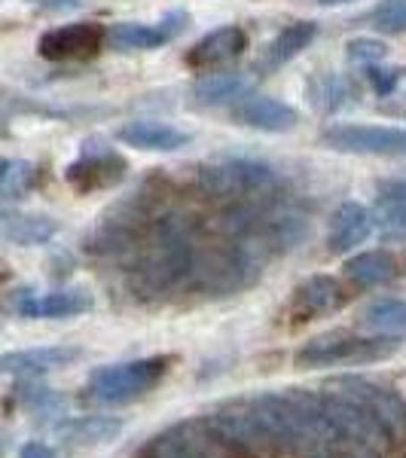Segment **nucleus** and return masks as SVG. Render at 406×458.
I'll return each mask as SVG.
<instances>
[{
	"label": "nucleus",
	"mask_w": 406,
	"mask_h": 458,
	"mask_svg": "<svg viewBox=\"0 0 406 458\" xmlns=\"http://www.w3.org/2000/svg\"><path fill=\"white\" fill-rule=\"evenodd\" d=\"M250 80L241 77V73H211V77H202L193 86V95L202 105L220 107V105H239L248 95Z\"/></svg>",
	"instance_id": "23"
},
{
	"label": "nucleus",
	"mask_w": 406,
	"mask_h": 458,
	"mask_svg": "<svg viewBox=\"0 0 406 458\" xmlns=\"http://www.w3.org/2000/svg\"><path fill=\"white\" fill-rule=\"evenodd\" d=\"M364 327L376 330V334H406V302L376 300L364 312Z\"/></svg>",
	"instance_id": "24"
},
{
	"label": "nucleus",
	"mask_w": 406,
	"mask_h": 458,
	"mask_svg": "<svg viewBox=\"0 0 406 458\" xmlns=\"http://www.w3.org/2000/svg\"><path fill=\"white\" fill-rule=\"evenodd\" d=\"M370 214L385 239H406V181L379 183V196Z\"/></svg>",
	"instance_id": "19"
},
{
	"label": "nucleus",
	"mask_w": 406,
	"mask_h": 458,
	"mask_svg": "<svg viewBox=\"0 0 406 458\" xmlns=\"http://www.w3.org/2000/svg\"><path fill=\"white\" fill-rule=\"evenodd\" d=\"M235 123L248 125V129L260 131H291L300 123V114L284 101L266 98V95H254V98H241L233 110Z\"/></svg>",
	"instance_id": "15"
},
{
	"label": "nucleus",
	"mask_w": 406,
	"mask_h": 458,
	"mask_svg": "<svg viewBox=\"0 0 406 458\" xmlns=\"http://www.w3.org/2000/svg\"><path fill=\"white\" fill-rule=\"evenodd\" d=\"M370 233H373V214L358 202H345L334 214V224H330L327 233L330 254H345V250L364 245Z\"/></svg>",
	"instance_id": "17"
},
{
	"label": "nucleus",
	"mask_w": 406,
	"mask_h": 458,
	"mask_svg": "<svg viewBox=\"0 0 406 458\" xmlns=\"http://www.w3.org/2000/svg\"><path fill=\"white\" fill-rule=\"evenodd\" d=\"M58 233V224L53 217H43V214H21L13 208L0 205V239L13 242V245L31 248L43 245Z\"/></svg>",
	"instance_id": "18"
},
{
	"label": "nucleus",
	"mask_w": 406,
	"mask_h": 458,
	"mask_svg": "<svg viewBox=\"0 0 406 458\" xmlns=\"http://www.w3.org/2000/svg\"><path fill=\"white\" fill-rule=\"evenodd\" d=\"M343 302H345V291H343V284H339L336 278L312 276L309 282H302L297 291H293L291 315L300 318V321H309V318L336 312Z\"/></svg>",
	"instance_id": "14"
},
{
	"label": "nucleus",
	"mask_w": 406,
	"mask_h": 458,
	"mask_svg": "<svg viewBox=\"0 0 406 458\" xmlns=\"http://www.w3.org/2000/svg\"><path fill=\"white\" fill-rule=\"evenodd\" d=\"M141 458H233V446L208 419H187L156 434Z\"/></svg>",
	"instance_id": "3"
},
{
	"label": "nucleus",
	"mask_w": 406,
	"mask_h": 458,
	"mask_svg": "<svg viewBox=\"0 0 406 458\" xmlns=\"http://www.w3.org/2000/svg\"><path fill=\"white\" fill-rule=\"evenodd\" d=\"M19 458H58V455H55L53 446H47V443L31 440V443H25V446H21Z\"/></svg>",
	"instance_id": "32"
},
{
	"label": "nucleus",
	"mask_w": 406,
	"mask_h": 458,
	"mask_svg": "<svg viewBox=\"0 0 406 458\" xmlns=\"http://www.w3.org/2000/svg\"><path fill=\"white\" fill-rule=\"evenodd\" d=\"M401 339L376 336L364 339L354 336L349 330H334V334L315 336L309 345L297 352V367L309 370V367H334V364H373V360H385L397 352Z\"/></svg>",
	"instance_id": "2"
},
{
	"label": "nucleus",
	"mask_w": 406,
	"mask_h": 458,
	"mask_svg": "<svg viewBox=\"0 0 406 458\" xmlns=\"http://www.w3.org/2000/svg\"><path fill=\"white\" fill-rule=\"evenodd\" d=\"M321 144L336 153L403 159L406 129H394V125H330L321 131Z\"/></svg>",
	"instance_id": "4"
},
{
	"label": "nucleus",
	"mask_w": 406,
	"mask_h": 458,
	"mask_svg": "<svg viewBox=\"0 0 406 458\" xmlns=\"http://www.w3.org/2000/svg\"><path fill=\"white\" fill-rule=\"evenodd\" d=\"M315 37H318V25H315V21H293V25H287L284 31L269 43V49H266L263 68H282L284 62L297 58Z\"/></svg>",
	"instance_id": "22"
},
{
	"label": "nucleus",
	"mask_w": 406,
	"mask_h": 458,
	"mask_svg": "<svg viewBox=\"0 0 406 458\" xmlns=\"http://www.w3.org/2000/svg\"><path fill=\"white\" fill-rule=\"evenodd\" d=\"M327 388L351 397L358 406H364L376 422H382V428L391 437L406 431V401L394 388L382 386L376 379H367V376H336V379L327 382Z\"/></svg>",
	"instance_id": "5"
},
{
	"label": "nucleus",
	"mask_w": 406,
	"mask_h": 458,
	"mask_svg": "<svg viewBox=\"0 0 406 458\" xmlns=\"http://www.w3.org/2000/svg\"><path fill=\"white\" fill-rule=\"evenodd\" d=\"M190 16L187 13H168L165 19L156 21V25H144V21H123V25H114L107 31V43L120 53H138V49H153L162 47V43L174 40L177 34L187 28Z\"/></svg>",
	"instance_id": "9"
},
{
	"label": "nucleus",
	"mask_w": 406,
	"mask_h": 458,
	"mask_svg": "<svg viewBox=\"0 0 406 458\" xmlns=\"http://www.w3.org/2000/svg\"><path fill=\"white\" fill-rule=\"evenodd\" d=\"M345 55H349L351 64H379L385 62L388 47L382 40H373V37H354V40L345 43Z\"/></svg>",
	"instance_id": "27"
},
{
	"label": "nucleus",
	"mask_w": 406,
	"mask_h": 458,
	"mask_svg": "<svg viewBox=\"0 0 406 458\" xmlns=\"http://www.w3.org/2000/svg\"><path fill=\"white\" fill-rule=\"evenodd\" d=\"M272 183H275V172L250 159H226L199 172V187L208 196H254Z\"/></svg>",
	"instance_id": "7"
},
{
	"label": "nucleus",
	"mask_w": 406,
	"mask_h": 458,
	"mask_svg": "<svg viewBox=\"0 0 406 458\" xmlns=\"http://www.w3.org/2000/svg\"><path fill=\"white\" fill-rule=\"evenodd\" d=\"M367 77H370L373 89L379 95H391L397 86V80H401V71L397 68H379V64H370V71H367Z\"/></svg>",
	"instance_id": "30"
},
{
	"label": "nucleus",
	"mask_w": 406,
	"mask_h": 458,
	"mask_svg": "<svg viewBox=\"0 0 406 458\" xmlns=\"http://www.w3.org/2000/svg\"><path fill=\"white\" fill-rule=\"evenodd\" d=\"M107 40V31L98 21H73V25L53 28L40 37L37 49L49 62H80V58H92L101 53Z\"/></svg>",
	"instance_id": "8"
},
{
	"label": "nucleus",
	"mask_w": 406,
	"mask_h": 458,
	"mask_svg": "<svg viewBox=\"0 0 406 458\" xmlns=\"http://www.w3.org/2000/svg\"><path fill=\"white\" fill-rule=\"evenodd\" d=\"M245 49H248V34L235 25H226V28H217V31L205 34L187 53V64L193 71H214V68H224V64L235 62Z\"/></svg>",
	"instance_id": "13"
},
{
	"label": "nucleus",
	"mask_w": 406,
	"mask_h": 458,
	"mask_svg": "<svg viewBox=\"0 0 406 458\" xmlns=\"http://www.w3.org/2000/svg\"><path fill=\"white\" fill-rule=\"evenodd\" d=\"M10 165H13V162H10V159H4V157H0V187H4L6 174H10Z\"/></svg>",
	"instance_id": "33"
},
{
	"label": "nucleus",
	"mask_w": 406,
	"mask_h": 458,
	"mask_svg": "<svg viewBox=\"0 0 406 458\" xmlns=\"http://www.w3.org/2000/svg\"><path fill=\"white\" fill-rule=\"evenodd\" d=\"M324 406H327L330 422L336 425L343 443H351L360 453H382L388 446L391 434L382 428V422H376L364 406H358L351 397L339 394V391H330L324 394Z\"/></svg>",
	"instance_id": "6"
},
{
	"label": "nucleus",
	"mask_w": 406,
	"mask_h": 458,
	"mask_svg": "<svg viewBox=\"0 0 406 458\" xmlns=\"http://www.w3.org/2000/svg\"><path fill=\"white\" fill-rule=\"evenodd\" d=\"M309 98H312V105L324 110V114H330V110H339L345 105V98H349V89L339 77L334 73H318V77L309 83Z\"/></svg>",
	"instance_id": "25"
},
{
	"label": "nucleus",
	"mask_w": 406,
	"mask_h": 458,
	"mask_svg": "<svg viewBox=\"0 0 406 458\" xmlns=\"http://www.w3.org/2000/svg\"><path fill=\"white\" fill-rule=\"evenodd\" d=\"M28 4L47 13H77V10H83L89 0H28Z\"/></svg>",
	"instance_id": "31"
},
{
	"label": "nucleus",
	"mask_w": 406,
	"mask_h": 458,
	"mask_svg": "<svg viewBox=\"0 0 406 458\" xmlns=\"http://www.w3.org/2000/svg\"><path fill=\"white\" fill-rule=\"evenodd\" d=\"M370 21L385 34H403L406 31V0H382L370 13Z\"/></svg>",
	"instance_id": "26"
},
{
	"label": "nucleus",
	"mask_w": 406,
	"mask_h": 458,
	"mask_svg": "<svg viewBox=\"0 0 406 458\" xmlns=\"http://www.w3.org/2000/svg\"><path fill=\"white\" fill-rule=\"evenodd\" d=\"M16 391H19V401H21V403H28V406H31V410H37V412H49V410H55V406H58V397H55L49 388L21 386V388H16Z\"/></svg>",
	"instance_id": "28"
},
{
	"label": "nucleus",
	"mask_w": 406,
	"mask_h": 458,
	"mask_svg": "<svg viewBox=\"0 0 406 458\" xmlns=\"http://www.w3.org/2000/svg\"><path fill=\"white\" fill-rule=\"evenodd\" d=\"M10 309L21 318H77L92 309V297L86 291H80V287L53 293L16 291L10 297Z\"/></svg>",
	"instance_id": "11"
},
{
	"label": "nucleus",
	"mask_w": 406,
	"mask_h": 458,
	"mask_svg": "<svg viewBox=\"0 0 406 458\" xmlns=\"http://www.w3.org/2000/svg\"><path fill=\"white\" fill-rule=\"evenodd\" d=\"M125 159L120 153L114 150H83V157L77 162H71L68 172V183L73 190H80V193H95V190H107L114 187V183H120L125 177Z\"/></svg>",
	"instance_id": "10"
},
{
	"label": "nucleus",
	"mask_w": 406,
	"mask_h": 458,
	"mask_svg": "<svg viewBox=\"0 0 406 458\" xmlns=\"http://www.w3.org/2000/svg\"><path fill=\"white\" fill-rule=\"evenodd\" d=\"M123 144L138 147V150H153V153H174L181 147L190 144V135L168 123H153V120H138V123H125L116 131Z\"/></svg>",
	"instance_id": "16"
},
{
	"label": "nucleus",
	"mask_w": 406,
	"mask_h": 458,
	"mask_svg": "<svg viewBox=\"0 0 406 458\" xmlns=\"http://www.w3.org/2000/svg\"><path fill=\"white\" fill-rule=\"evenodd\" d=\"M172 370V358L156 354V358H138L123 360V364H110L92 373L86 386V401L101 406H123L138 397L150 394L162 379Z\"/></svg>",
	"instance_id": "1"
},
{
	"label": "nucleus",
	"mask_w": 406,
	"mask_h": 458,
	"mask_svg": "<svg viewBox=\"0 0 406 458\" xmlns=\"http://www.w3.org/2000/svg\"><path fill=\"white\" fill-rule=\"evenodd\" d=\"M6 446H10V437H6L4 431H0V458H4V453H6Z\"/></svg>",
	"instance_id": "35"
},
{
	"label": "nucleus",
	"mask_w": 406,
	"mask_h": 458,
	"mask_svg": "<svg viewBox=\"0 0 406 458\" xmlns=\"http://www.w3.org/2000/svg\"><path fill=\"white\" fill-rule=\"evenodd\" d=\"M31 174H34V168L28 165V162H13L10 165V174H6V181H4V193H10V196H21L28 190V183H31Z\"/></svg>",
	"instance_id": "29"
},
{
	"label": "nucleus",
	"mask_w": 406,
	"mask_h": 458,
	"mask_svg": "<svg viewBox=\"0 0 406 458\" xmlns=\"http://www.w3.org/2000/svg\"><path fill=\"white\" fill-rule=\"evenodd\" d=\"M397 260L385 250H364L345 263V278L358 287H379L397 278Z\"/></svg>",
	"instance_id": "21"
},
{
	"label": "nucleus",
	"mask_w": 406,
	"mask_h": 458,
	"mask_svg": "<svg viewBox=\"0 0 406 458\" xmlns=\"http://www.w3.org/2000/svg\"><path fill=\"white\" fill-rule=\"evenodd\" d=\"M321 6H349V4H358V0H318Z\"/></svg>",
	"instance_id": "34"
},
{
	"label": "nucleus",
	"mask_w": 406,
	"mask_h": 458,
	"mask_svg": "<svg viewBox=\"0 0 406 458\" xmlns=\"http://www.w3.org/2000/svg\"><path fill=\"white\" fill-rule=\"evenodd\" d=\"M55 431L71 446H105V443L116 440L123 434V422L110 416H80L64 419Z\"/></svg>",
	"instance_id": "20"
},
{
	"label": "nucleus",
	"mask_w": 406,
	"mask_h": 458,
	"mask_svg": "<svg viewBox=\"0 0 406 458\" xmlns=\"http://www.w3.org/2000/svg\"><path fill=\"white\" fill-rule=\"evenodd\" d=\"M83 358V349L77 345H43V349H21L0 354V376H43L53 370L77 364Z\"/></svg>",
	"instance_id": "12"
}]
</instances>
